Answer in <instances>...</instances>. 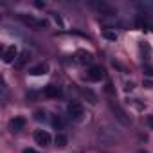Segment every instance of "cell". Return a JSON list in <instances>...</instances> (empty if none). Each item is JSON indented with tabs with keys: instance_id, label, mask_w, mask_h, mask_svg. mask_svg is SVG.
<instances>
[{
	"instance_id": "11",
	"label": "cell",
	"mask_w": 153,
	"mask_h": 153,
	"mask_svg": "<svg viewBox=\"0 0 153 153\" xmlns=\"http://www.w3.org/2000/svg\"><path fill=\"white\" fill-rule=\"evenodd\" d=\"M54 142H56V146H59V148H63V146H67V142H68V139H67V135L65 133H56V137H54Z\"/></svg>"
},
{
	"instance_id": "5",
	"label": "cell",
	"mask_w": 153,
	"mask_h": 153,
	"mask_svg": "<svg viewBox=\"0 0 153 153\" xmlns=\"http://www.w3.org/2000/svg\"><path fill=\"white\" fill-rule=\"evenodd\" d=\"M24 128H25V117H22V115H16L9 121V130L11 131H22Z\"/></svg>"
},
{
	"instance_id": "19",
	"label": "cell",
	"mask_w": 153,
	"mask_h": 153,
	"mask_svg": "<svg viewBox=\"0 0 153 153\" xmlns=\"http://www.w3.org/2000/svg\"><path fill=\"white\" fill-rule=\"evenodd\" d=\"M24 153H38V151H36V149H33V148H25V149H24Z\"/></svg>"
},
{
	"instance_id": "22",
	"label": "cell",
	"mask_w": 153,
	"mask_h": 153,
	"mask_svg": "<svg viewBox=\"0 0 153 153\" xmlns=\"http://www.w3.org/2000/svg\"><path fill=\"white\" fill-rule=\"evenodd\" d=\"M137 153H148V151H144V149H139V151H137Z\"/></svg>"
},
{
	"instance_id": "10",
	"label": "cell",
	"mask_w": 153,
	"mask_h": 153,
	"mask_svg": "<svg viewBox=\"0 0 153 153\" xmlns=\"http://www.w3.org/2000/svg\"><path fill=\"white\" fill-rule=\"evenodd\" d=\"M76 58H78L79 63H90L92 61V54L87 52V51H78L76 52Z\"/></svg>"
},
{
	"instance_id": "1",
	"label": "cell",
	"mask_w": 153,
	"mask_h": 153,
	"mask_svg": "<svg viewBox=\"0 0 153 153\" xmlns=\"http://www.w3.org/2000/svg\"><path fill=\"white\" fill-rule=\"evenodd\" d=\"M67 114H68V115H70V119H74V121L81 119V117H83V114H85L83 105H81V103H70V105L67 106Z\"/></svg>"
},
{
	"instance_id": "14",
	"label": "cell",
	"mask_w": 153,
	"mask_h": 153,
	"mask_svg": "<svg viewBox=\"0 0 153 153\" xmlns=\"http://www.w3.org/2000/svg\"><path fill=\"white\" fill-rule=\"evenodd\" d=\"M52 126H54V128H59V130H61V128H63V121H61V119H59L58 115H54V117H52Z\"/></svg>"
},
{
	"instance_id": "17",
	"label": "cell",
	"mask_w": 153,
	"mask_h": 153,
	"mask_svg": "<svg viewBox=\"0 0 153 153\" xmlns=\"http://www.w3.org/2000/svg\"><path fill=\"white\" fill-rule=\"evenodd\" d=\"M146 124H148V128H149V130H153V114L146 117Z\"/></svg>"
},
{
	"instance_id": "20",
	"label": "cell",
	"mask_w": 153,
	"mask_h": 153,
	"mask_svg": "<svg viewBox=\"0 0 153 153\" xmlns=\"http://www.w3.org/2000/svg\"><path fill=\"white\" fill-rule=\"evenodd\" d=\"M144 87H146V88H153V83H151V81H146Z\"/></svg>"
},
{
	"instance_id": "13",
	"label": "cell",
	"mask_w": 153,
	"mask_h": 153,
	"mask_svg": "<svg viewBox=\"0 0 153 153\" xmlns=\"http://www.w3.org/2000/svg\"><path fill=\"white\" fill-rule=\"evenodd\" d=\"M29 59V52H22L20 56H18V61H16V67H22L25 61Z\"/></svg>"
},
{
	"instance_id": "16",
	"label": "cell",
	"mask_w": 153,
	"mask_h": 153,
	"mask_svg": "<svg viewBox=\"0 0 153 153\" xmlns=\"http://www.w3.org/2000/svg\"><path fill=\"white\" fill-rule=\"evenodd\" d=\"M103 36H105V38H108V40H117V34H115V33H110V31H105V33H103Z\"/></svg>"
},
{
	"instance_id": "2",
	"label": "cell",
	"mask_w": 153,
	"mask_h": 153,
	"mask_svg": "<svg viewBox=\"0 0 153 153\" xmlns=\"http://www.w3.org/2000/svg\"><path fill=\"white\" fill-rule=\"evenodd\" d=\"M110 108H112V112L115 114V117H117V119H119V121H121L124 126H128V124H130V119H128L126 112H124V110H123V108H121L117 103H114V101H112V103H110Z\"/></svg>"
},
{
	"instance_id": "3",
	"label": "cell",
	"mask_w": 153,
	"mask_h": 153,
	"mask_svg": "<svg viewBox=\"0 0 153 153\" xmlns=\"http://www.w3.org/2000/svg\"><path fill=\"white\" fill-rule=\"evenodd\" d=\"M103 76H105V70H103L99 65H92V67L88 68V72H87V78H88L90 81H101Z\"/></svg>"
},
{
	"instance_id": "9",
	"label": "cell",
	"mask_w": 153,
	"mask_h": 153,
	"mask_svg": "<svg viewBox=\"0 0 153 153\" xmlns=\"http://www.w3.org/2000/svg\"><path fill=\"white\" fill-rule=\"evenodd\" d=\"M45 96L47 97H59L61 96V88L56 85H47L45 87Z\"/></svg>"
},
{
	"instance_id": "8",
	"label": "cell",
	"mask_w": 153,
	"mask_h": 153,
	"mask_svg": "<svg viewBox=\"0 0 153 153\" xmlns=\"http://www.w3.org/2000/svg\"><path fill=\"white\" fill-rule=\"evenodd\" d=\"M47 72H49V65L47 63H38V65L29 68V74H33V76H42V74H47Z\"/></svg>"
},
{
	"instance_id": "21",
	"label": "cell",
	"mask_w": 153,
	"mask_h": 153,
	"mask_svg": "<svg viewBox=\"0 0 153 153\" xmlns=\"http://www.w3.org/2000/svg\"><path fill=\"white\" fill-rule=\"evenodd\" d=\"M133 88V83H126V90H131Z\"/></svg>"
},
{
	"instance_id": "15",
	"label": "cell",
	"mask_w": 153,
	"mask_h": 153,
	"mask_svg": "<svg viewBox=\"0 0 153 153\" xmlns=\"http://www.w3.org/2000/svg\"><path fill=\"white\" fill-rule=\"evenodd\" d=\"M45 115H47V114H45L43 110H36V112H34V119H36V121H43Z\"/></svg>"
},
{
	"instance_id": "7",
	"label": "cell",
	"mask_w": 153,
	"mask_h": 153,
	"mask_svg": "<svg viewBox=\"0 0 153 153\" xmlns=\"http://www.w3.org/2000/svg\"><path fill=\"white\" fill-rule=\"evenodd\" d=\"M18 16H20V20H22L24 24H27V25H33V27H40V25H45V22H42V20H36V18H34V16H31V15L20 13Z\"/></svg>"
},
{
	"instance_id": "12",
	"label": "cell",
	"mask_w": 153,
	"mask_h": 153,
	"mask_svg": "<svg viewBox=\"0 0 153 153\" xmlns=\"http://www.w3.org/2000/svg\"><path fill=\"white\" fill-rule=\"evenodd\" d=\"M83 96H85V97H88V103H92V105H96V103H97V96H96L92 90H88V88H87V90H83Z\"/></svg>"
},
{
	"instance_id": "18",
	"label": "cell",
	"mask_w": 153,
	"mask_h": 153,
	"mask_svg": "<svg viewBox=\"0 0 153 153\" xmlns=\"http://www.w3.org/2000/svg\"><path fill=\"white\" fill-rule=\"evenodd\" d=\"M144 72H146L148 76H153V67H144Z\"/></svg>"
},
{
	"instance_id": "6",
	"label": "cell",
	"mask_w": 153,
	"mask_h": 153,
	"mask_svg": "<svg viewBox=\"0 0 153 153\" xmlns=\"http://www.w3.org/2000/svg\"><path fill=\"white\" fill-rule=\"evenodd\" d=\"M15 58H16V47H15V45H7V47L4 49V52H2L4 63H13Z\"/></svg>"
},
{
	"instance_id": "4",
	"label": "cell",
	"mask_w": 153,
	"mask_h": 153,
	"mask_svg": "<svg viewBox=\"0 0 153 153\" xmlns=\"http://www.w3.org/2000/svg\"><path fill=\"white\" fill-rule=\"evenodd\" d=\"M34 140L40 146H49L51 144V133L45 131V130H36L34 131Z\"/></svg>"
}]
</instances>
